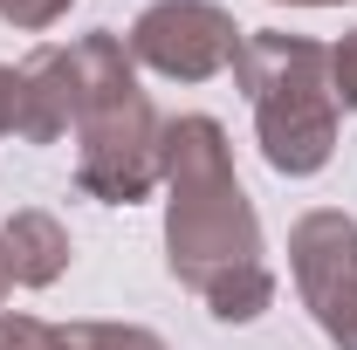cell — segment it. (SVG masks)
Listing matches in <instances>:
<instances>
[{"label":"cell","instance_id":"1","mask_svg":"<svg viewBox=\"0 0 357 350\" xmlns=\"http://www.w3.org/2000/svg\"><path fill=\"white\" fill-rule=\"evenodd\" d=\"M165 261L220 323L275 309L261 220L234 178L220 117H165Z\"/></svg>","mask_w":357,"mask_h":350},{"label":"cell","instance_id":"2","mask_svg":"<svg viewBox=\"0 0 357 350\" xmlns=\"http://www.w3.org/2000/svg\"><path fill=\"white\" fill-rule=\"evenodd\" d=\"M234 83L248 89L261 158L282 178H316L337 158V89H330V48L310 35L255 28L241 42Z\"/></svg>","mask_w":357,"mask_h":350},{"label":"cell","instance_id":"3","mask_svg":"<svg viewBox=\"0 0 357 350\" xmlns=\"http://www.w3.org/2000/svg\"><path fill=\"white\" fill-rule=\"evenodd\" d=\"M76 185L103 206H137L165 185V117L144 89L89 103L76 124Z\"/></svg>","mask_w":357,"mask_h":350},{"label":"cell","instance_id":"4","mask_svg":"<svg viewBox=\"0 0 357 350\" xmlns=\"http://www.w3.org/2000/svg\"><path fill=\"white\" fill-rule=\"evenodd\" d=\"M241 42H248V28L220 0H151L131 21V35H124L131 62L165 76V83H213V76H227L241 62Z\"/></svg>","mask_w":357,"mask_h":350},{"label":"cell","instance_id":"5","mask_svg":"<svg viewBox=\"0 0 357 350\" xmlns=\"http://www.w3.org/2000/svg\"><path fill=\"white\" fill-rule=\"evenodd\" d=\"M289 275L316 330L337 350H357V220L337 206L303 213L289 227Z\"/></svg>","mask_w":357,"mask_h":350},{"label":"cell","instance_id":"6","mask_svg":"<svg viewBox=\"0 0 357 350\" xmlns=\"http://www.w3.org/2000/svg\"><path fill=\"white\" fill-rule=\"evenodd\" d=\"M83 124V76L69 62V42H42L21 62V117L14 137L21 144H55Z\"/></svg>","mask_w":357,"mask_h":350},{"label":"cell","instance_id":"7","mask_svg":"<svg viewBox=\"0 0 357 350\" xmlns=\"http://www.w3.org/2000/svg\"><path fill=\"white\" fill-rule=\"evenodd\" d=\"M0 261L14 289H48L69 275V227L42 206H21L14 220H0Z\"/></svg>","mask_w":357,"mask_h":350},{"label":"cell","instance_id":"8","mask_svg":"<svg viewBox=\"0 0 357 350\" xmlns=\"http://www.w3.org/2000/svg\"><path fill=\"white\" fill-rule=\"evenodd\" d=\"M62 344L69 350H172L144 323H62Z\"/></svg>","mask_w":357,"mask_h":350},{"label":"cell","instance_id":"9","mask_svg":"<svg viewBox=\"0 0 357 350\" xmlns=\"http://www.w3.org/2000/svg\"><path fill=\"white\" fill-rule=\"evenodd\" d=\"M0 350H69L62 323H42L28 309H0Z\"/></svg>","mask_w":357,"mask_h":350},{"label":"cell","instance_id":"10","mask_svg":"<svg viewBox=\"0 0 357 350\" xmlns=\"http://www.w3.org/2000/svg\"><path fill=\"white\" fill-rule=\"evenodd\" d=\"M76 0H0V21L7 28H21V35H42V28H55L62 14H69Z\"/></svg>","mask_w":357,"mask_h":350},{"label":"cell","instance_id":"11","mask_svg":"<svg viewBox=\"0 0 357 350\" xmlns=\"http://www.w3.org/2000/svg\"><path fill=\"white\" fill-rule=\"evenodd\" d=\"M330 89H337V110H357V28L330 48Z\"/></svg>","mask_w":357,"mask_h":350},{"label":"cell","instance_id":"12","mask_svg":"<svg viewBox=\"0 0 357 350\" xmlns=\"http://www.w3.org/2000/svg\"><path fill=\"white\" fill-rule=\"evenodd\" d=\"M14 117H21V69L0 62V137H14Z\"/></svg>","mask_w":357,"mask_h":350},{"label":"cell","instance_id":"13","mask_svg":"<svg viewBox=\"0 0 357 350\" xmlns=\"http://www.w3.org/2000/svg\"><path fill=\"white\" fill-rule=\"evenodd\" d=\"M275 7H344V0H275Z\"/></svg>","mask_w":357,"mask_h":350},{"label":"cell","instance_id":"14","mask_svg":"<svg viewBox=\"0 0 357 350\" xmlns=\"http://www.w3.org/2000/svg\"><path fill=\"white\" fill-rule=\"evenodd\" d=\"M7 289H14V282H7V261H0V303H7Z\"/></svg>","mask_w":357,"mask_h":350}]
</instances>
